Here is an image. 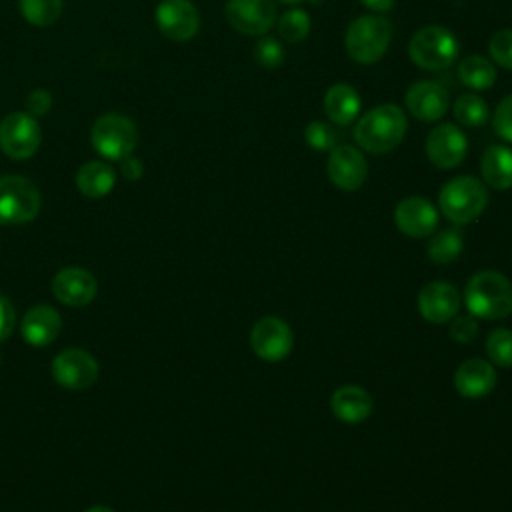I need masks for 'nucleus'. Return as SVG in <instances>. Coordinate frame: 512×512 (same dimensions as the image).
<instances>
[{
  "instance_id": "79ce46f5",
  "label": "nucleus",
  "mask_w": 512,
  "mask_h": 512,
  "mask_svg": "<svg viewBox=\"0 0 512 512\" xmlns=\"http://www.w3.org/2000/svg\"><path fill=\"white\" fill-rule=\"evenodd\" d=\"M0 364H2V354H0Z\"/></svg>"
},
{
  "instance_id": "bb28decb",
  "label": "nucleus",
  "mask_w": 512,
  "mask_h": 512,
  "mask_svg": "<svg viewBox=\"0 0 512 512\" xmlns=\"http://www.w3.org/2000/svg\"><path fill=\"white\" fill-rule=\"evenodd\" d=\"M452 114L458 124L468 128H478L488 122L490 108L482 96L470 92V94H460L456 98V102L452 104Z\"/></svg>"
},
{
  "instance_id": "7ed1b4c3",
  "label": "nucleus",
  "mask_w": 512,
  "mask_h": 512,
  "mask_svg": "<svg viewBox=\"0 0 512 512\" xmlns=\"http://www.w3.org/2000/svg\"><path fill=\"white\" fill-rule=\"evenodd\" d=\"M392 40V24L384 16L364 14L354 18L344 32L346 54L362 66L378 62Z\"/></svg>"
},
{
  "instance_id": "393cba45",
  "label": "nucleus",
  "mask_w": 512,
  "mask_h": 512,
  "mask_svg": "<svg viewBox=\"0 0 512 512\" xmlns=\"http://www.w3.org/2000/svg\"><path fill=\"white\" fill-rule=\"evenodd\" d=\"M458 80L472 88V90H486L496 82V68L494 64L480 56V54H470L458 64Z\"/></svg>"
},
{
  "instance_id": "f3484780",
  "label": "nucleus",
  "mask_w": 512,
  "mask_h": 512,
  "mask_svg": "<svg viewBox=\"0 0 512 512\" xmlns=\"http://www.w3.org/2000/svg\"><path fill=\"white\" fill-rule=\"evenodd\" d=\"M460 294L448 282H430L418 294V312L432 324H444L458 314Z\"/></svg>"
},
{
  "instance_id": "2f4dec72",
  "label": "nucleus",
  "mask_w": 512,
  "mask_h": 512,
  "mask_svg": "<svg viewBox=\"0 0 512 512\" xmlns=\"http://www.w3.org/2000/svg\"><path fill=\"white\" fill-rule=\"evenodd\" d=\"M488 52L498 66L512 70V28L494 32L488 40Z\"/></svg>"
},
{
  "instance_id": "aec40b11",
  "label": "nucleus",
  "mask_w": 512,
  "mask_h": 512,
  "mask_svg": "<svg viewBox=\"0 0 512 512\" xmlns=\"http://www.w3.org/2000/svg\"><path fill=\"white\" fill-rule=\"evenodd\" d=\"M496 384L494 366L482 358L464 360L454 372V386L464 398H482Z\"/></svg>"
},
{
  "instance_id": "f03ea898",
  "label": "nucleus",
  "mask_w": 512,
  "mask_h": 512,
  "mask_svg": "<svg viewBox=\"0 0 512 512\" xmlns=\"http://www.w3.org/2000/svg\"><path fill=\"white\" fill-rule=\"evenodd\" d=\"M464 302L474 318H506L512 314V282L494 270L476 272L466 282Z\"/></svg>"
},
{
  "instance_id": "c85d7f7f",
  "label": "nucleus",
  "mask_w": 512,
  "mask_h": 512,
  "mask_svg": "<svg viewBox=\"0 0 512 512\" xmlns=\"http://www.w3.org/2000/svg\"><path fill=\"white\" fill-rule=\"evenodd\" d=\"M276 28L284 42L296 44V42H302L310 34L312 22H310V16L306 14V10L290 8L280 16Z\"/></svg>"
},
{
  "instance_id": "412c9836",
  "label": "nucleus",
  "mask_w": 512,
  "mask_h": 512,
  "mask_svg": "<svg viewBox=\"0 0 512 512\" xmlns=\"http://www.w3.org/2000/svg\"><path fill=\"white\" fill-rule=\"evenodd\" d=\"M372 406H374L372 396L364 388L354 386V384L340 386L338 390H334V394L330 398V408H332L334 416L346 424L364 422L370 416Z\"/></svg>"
},
{
  "instance_id": "20e7f679",
  "label": "nucleus",
  "mask_w": 512,
  "mask_h": 512,
  "mask_svg": "<svg viewBox=\"0 0 512 512\" xmlns=\"http://www.w3.org/2000/svg\"><path fill=\"white\" fill-rule=\"evenodd\" d=\"M440 212L454 224H468L476 220L488 206V190L484 182L474 176H456L448 180L438 194Z\"/></svg>"
},
{
  "instance_id": "f704fd0d",
  "label": "nucleus",
  "mask_w": 512,
  "mask_h": 512,
  "mask_svg": "<svg viewBox=\"0 0 512 512\" xmlns=\"http://www.w3.org/2000/svg\"><path fill=\"white\" fill-rule=\"evenodd\" d=\"M478 334V322L472 314H456L452 318L450 324V338L460 342V344H468L472 338H476Z\"/></svg>"
},
{
  "instance_id": "5701e85b",
  "label": "nucleus",
  "mask_w": 512,
  "mask_h": 512,
  "mask_svg": "<svg viewBox=\"0 0 512 512\" xmlns=\"http://www.w3.org/2000/svg\"><path fill=\"white\" fill-rule=\"evenodd\" d=\"M480 172L484 184L494 190H508L512 188V148L494 144L488 146L482 154Z\"/></svg>"
},
{
  "instance_id": "4be33fe9",
  "label": "nucleus",
  "mask_w": 512,
  "mask_h": 512,
  "mask_svg": "<svg viewBox=\"0 0 512 512\" xmlns=\"http://www.w3.org/2000/svg\"><path fill=\"white\" fill-rule=\"evenodd\" d=\"M362 110L360 94L350 84H334L324 94V112L328 120L336 126H348L352 124Z\"/></svg>"
},
{
  "instance_id": "e433bc0d",
  "label": "nucleus",
  "mask_w": 512,
  "mask_h": 512,
  "mask_svg": "<svg viewBox=\"0 0 512 512\" xmlns=\"http://www.w3.org/2000/svg\"><path fill=\"white\" fill-rule=\"evenodd\" d=\"M14 322H16V312L12 302L0 294V342L12 334Z\"/></svg>"
},
{
  "instance_id": "7c9ffc66",
  "label": "nucleus",
  "mask_w": 512,
  "mask_h": 512,
  "mask_svg": "<svg viewBox=\"0 0 512 512\" xmlns=\"http://www.w3.org/2000/svg\"><path fill=\"white\" fill-rule=\"evenodd\" d=\"M304 140L312 150L330 152L338 144V134L328 122L312 120L304 128Z\"/></svg>"
},
{
  "instance_id": "6ab92c4d",
  "label": "nucleus",
  "mask_w": 512,
  "mask_h": 512,
  "mask_svg": "<svg viewBox=\"0 0 512 512\" xmlns=\"http://www.w3.org/2000/svg\"><path fill=\"white\" fill-rule=\"evenodd\" d=\"M60 328H62L60 314L52 306H46V304L30 308L24 314L22 324H20L22 338L30 346H36V348L52 344L58 338Z\"/></svg>"
},
{
  "instance_id": "4468645a",
  "label": "nucleus",
  "mask_w": 512,
  "mask_h": 512,
  "mask_svg": "<svg viewBox=\"0 0 512 512\" xmlns=\"http://www.w3.org/2000/svg\"><path fill=\"white\" fill-rule=\"evenodd\" d=\"M156 26L166 38L184 42L196 36L200 14L190 0H162L156 6Z\"/></svg>"
},
{
  "instance_id": "a19ab883",
  "label": "nucleus",
  "mask_w": 512,
  "mask_h": 512,
  "mask_svg": "<svg viewBox=\"0 0 512 512\" xmlns=\"http://www.w3.org/2000/svg\"><path fill=\"white\" fill-rule=\"evenodd\" d=\"M282 4H300V2H314V4H320L322 0H278Z\"/></svg>"
},
{
  "instance_id": "9d476101",
  "label": "nucleus",
  "mask_w": 512,
  "mask_h": 512,
  "mask_svg": "<svg viewBox=\"0 0 512 512\" xmlns=\"http://www.w3.org/2000/svg\"><path fill=\"white\" fill-rule=\"evenodd\" d=\"M292 344L294 336L290 326L276 316L260 318L250 332V346L254 354L266 362L284 360L290 354Z\"/></svg>"
},
{
  "instance_id": "dca6fc26",
  "label": "nucleus",
  "mask_w": 512,
  "mask_h": 512,
  "mask_svg": "<svg viewBox=\"0 0 512 512\" xmlns=\"http://www.w3.org/2000/svg\"><path fill=\"white\" fill-rule=\"evenodd\" d=\"M398 230L410 238H424L436 232L438 210L422 196H408L394 210Z\"/></svg>"
},
{
  "instance_id": "ea45409f",
  "label": "nucleus",
  "mask_w": 512,
  "mask_h": 512,
  "mask_svg": "<svg viewBox=\"0 0 512 512\" xmlns=\"http://www.w3.org/2000/svg\"><path fill=\"white\" fill-rule=\"evenodd\" d=\"M86 512H114V510L108 508V506H92V508H88Z\"/></svg>"
},
{
  "instance_id": "ddd939ff",
  "label": "nucleus",
  "mask_w": 512,
  "mask_h": 512,
  "mask_svg": "<svg viewBox=\"0 0 512 512\" xmlns=\"http://www.w3.org/2000/svg\"><path fill=\"white\" fill-rule=\"evenodd\" d=\"M426 156L428 160L442 170L456 168L468 150V140L466 134L456 128L454 124H438L434 126L428 136H426Z\"/></svg>"
},
{
  "instance_id": "2eb2a0df",
  "label": "nucleus",
  "mask_w": 512,
  "mask_h": 512,
  "mask_svg": "<svg viewBox=\"0 0 512 512\" xmlns=\"http://www.w3.org/2000/svg\"><path fill=\"white\" fill-rule=\"evenodd\" d=\"M406 110L422 120V122H436L440 120L450 104L448 90L436 80H416L408 86L406 96Z\"/></svg>"
},
{
  "instance_id": "4c0bfd02",
  "label": "nucleus",
  "mask_w": 512,
  "mask_h": 512,
  "mask_svg": "<svg viewBox=\"0 0 512 512\" xmlns=\"http://www.w3.org/2000/svg\"><path fill=\"white\" fill-rule=\"evenodd\" d=\"M120 170H122V176L128 178V180H138L144 172V166L142 162L136 158V156H126L124 160H120Z\"/></svg>"
},
{
  "instance_id": "72a5a7b5",
  "label": "nucleus",
  "mask_w": 512,
  "mask_h": 512,
  "mask_svg": "<svg viewBox=\"0 0 512 512\" xmlns=\"http://www.w3.org/2000/svg\"><path fill=\"white\" fill-rule=\"evenodd\" d=\"M492 128L496 136L512 144V94H508L500 104L496 106L492 114Z\"/></svg>"
},
{
  "instance_id": "1a4fd4ad",
  "label": "nucleus",
  "mask_w": 512,
  "mask_h": 512,
  "mask_svg": "<svg viewBox=\"0 0 512 512\" xmlns=\"http://www.w3.org/2000/svg\"><path fill=\"white\" fill-rule=\"evenodd\" d=\"M224 14L228 24L246 36H266L278 16L274 0H228Z\"/></svg>"
},
{
  "instance_id": "f8f14e48",
  "label": "nucleus",
  "mask_w": 512,
  "mask_h": 512,
  "mask_svg": "<svg viewBox=\"0 0 512 512\" xmlns=\"http://www.w3.org/2000/svg\"><path fill=\"white\" fill-rule=\"evenodd\" d=\"M326 172L336 188L352 192L364 184L368 176V164L360 148L350 144H336L328 154Z\"/></svg>"
},
{
  "instance_id": "f257e3e1",
  "label": "nucleus",
  "mask_w": 512,
  "mask_h": 512,
  "mask_svg": "<svg viewBox=\"0 0 512 512\" xmlns=\"http://www.w3.org/2000/svg\"><path fill=\"white\" fill-rule=\"evenodd\" d=\"M406 130V112L396 104H380L358 118L354 142L370 154H388L404 140Z\"/></svg>"
},
{
  "instance_id": "b1692460",
  "label": "nucleus",
  "mask_w": 512,
  "mask_h": 512,
  "mask_svg": "<svg viewBox=\"0 0 512 512\" xmlns=\"http://www.w3.org/2000/svg\"><path fill=\"white\" fill-rule=\"evenodd\" d=\"M116 184V172L102 160H90L76 172V188L88 198L106 196Z\"/></svg>"
},
{
  "instance_id": "0eeeda50",
  "label": "nucleus",
  "mask_w": 512,
  "mask_h": 512,
  "mask_svg": "<svg viewBox=\"0 0 512 512\" xmlns=\"http://www.w3.org/2000/svg\"><path fill=\"white\" fill-rule=\"evenodd\" d=\"M40 212V192L24 176L8 174L0 178V224H26Z\"/></svg>"
},
{
  "instance_id": "473e14b6",
  "label": "nucleus",
  "mask_w": 512,
  "mask_h": 512,
  "mask_svg": "<svg viewBox=\"0 0 512 512\" xmlns=\"http://www.w3.org/2000/svg\"><path fill=\"white\" fill-rule=\"evenodd\" d=\"M254 58L264 68H278L284 62V46L272 36H262L254 46Z\"/></svg>"
},
{
  "instance_id": "39448f33",
  "label": "nucleus",
  "mask_w": 512,
  "mask_h": 512,
  "mask_svg": "<svg viewBox=\"0 0 512 512\" xmlns=\"http://www.w3.org/2000/svg\"><path fill=\"white\" fill-rule=\"evenodd\" d=\"M458 40L446 26L430 24L418 28L408 42V56L420 68L428 72L446 70L458 58Z\"/></svg>"
},
{
  "instance_id": "6e6552de",
  "label": "nucleus",
  "mask_w": 512,
  "mask_h": 512,
  "mask_svg": "<svg viewBox=\"0 0 512 512\" xmlns=\"http://www.w3.org/2000/svg\"><path fill=\"white\" fill-rule=\"evenodd\" d=\"M42 140L38 118L24 112H10L0 122V150L12 160H26L36 154Z\"/></svg>"
},
{
  "instance_id": "cd10ccee",
  "label": "nucleus",
  "mask_w": 512,
  "mask_h": 512,
  "mask_svg": "<svg viewBox=\"0 0 512 512\" xmlns=\"http://www.w3.org/2000/svg\"><path fill=\"white\" fill-rule=\"evenodd\" d=\"M24 20L32 26L54 24L64 8V0H18Z\"/></svg>"
},
{
  "instance_id": "c756f323",
  "label": "nucleus",
  "mask_w": 512,
  "mask_h": 512,
  "mask_svg": "<svg viewBox=\"0 0 512 512\" xmlns=\"http://www.w3.org/2000/svg\"><path fill=\"white\" fill-rule=\"evenodd\" d=\"M486 354L496 366L510 368L512 366V330L494 328L486 338Z\"/></svg>"
},
{
  "instance_id": "c9c22d12",
  "label": "nucleus",
  "mask_w": 512,
  "mask_h": 512,
  "mask_svg": "<svg viewBox=\"0 0 512 512\" xmlns=\"http://www.w3.org/2000/svg\"><path fill=\"white\" fill-rule=\"evenodd\" d=\"M52 108V94L44 88H36L28 94L26 98V112L34 118H40L44 114H48Z\"/></svg>"
},
{
  "instance_id": "a878e982",
  "label": "nucleus",
  "mask_w": 512,
  "mask_h": 512,
  "mask_svg": "<svg viewBox=\"0 0 512 512\" xmlns=\"http://www.w3.org/2000/svg\"><path fill=\"white\" fill-rule=\"evenodd\" d=\"M464 248V236L458 228L438 230L428 242V258L434 264H450L460 256Z\"/></svg>"
},
{
  "instance_id": "a211bd4d",
  "label": "nucleus",
  "mask_w": 512,
  "mask_h": 512,
  "mask_svg": "<svg viewBox=\"0 0 512 512\" xmlns=\"http://www.w3.org/2000/svg\"><path fill=\"white\" fill-rule=\"evenodd\" d=\"M52 290L54 296L66 304V306H86L88 302L94 300L96 292H98V284L96 278L78 266H68L62 268L54 280H52Z\"/></svg>"
},
{
  "instance_id": "58836bf2",
  "label": "nucleus",
  "mask_w": 512,
  "mask_h": 512,
  "mask_svg": "<svg viewBox=\"0 0 512 512\" xmlns=\"http://www.w3.org/2000/svg\"><path fill=\"white\" fill-rule=\"evenodd\" d=\"M360 4H362V6H366V8H368V10H372V12L382 14V12L392 10V8H394V4H396V0H360Z\"/></svg>"
},
{
  "instance_id": "423d86ee",
  "label": "nucleus",
  "mask_w": 512,
  "mask_h": 512,
  "mask_svg": "<svg viewBox=\"0 0 512 512\" xmlns=\"http://www.w3.org/2000/svg\"><path fill=\"white\" fill-rule=\"evenodd\" d=\"M92 148L106 160H124L136 150L138 128L122 114H102L96 118L90 130Z\"/></svg>"
},
{
  "instance_id": "9b49d317",
  "label": "nucleus",
  "mask_w": 512,
  "mask_h": 512,
  "mask_svg": "<svg viewBox=\"0 0 512 512\" xmlns=\"http://www.w3.org/2000/svg\"><path fill=\"white\" fill-rule=\"evenodd\" d=\"M52 376L68 390H86L98 378V362L86 350L68 348L52 360Z\"/></svg>"
}]
</instances>
